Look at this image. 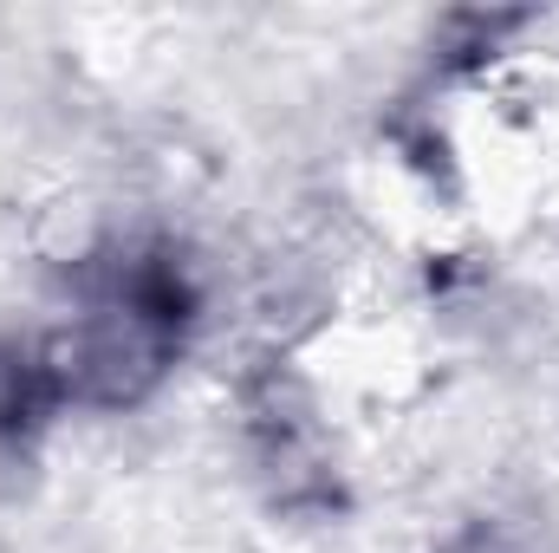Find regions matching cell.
Wrapping results in <instances>:
<instances>
[{
  "label": "cell",
  "mask_w": 559,
  "mask_h": 553,
  "mask_svg": "<svg viewBox=\"0 0 559 553\" xmlns=\"http://www.w3.org/2000/svg\"><path fill=\"white\" fill-rule=\"evenodd\" d=\"M189 326V280L163 255H124L85 274V306L52 345L59 385L85 404H138L169 372Z\"/></svg>",
  "instance_id": "1"
}]
</instances>
